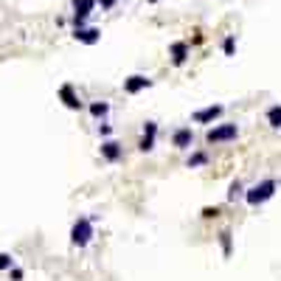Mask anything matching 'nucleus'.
I'll return each instance as SVG.
<instances>
[{
  "label": "nucleus",
  "mask_w": 281,
  "mask_h": 281,
  "mask_svg": "<svg viewBox=\"0 0 281 281\" xmlns=\"http://www.w3.org/2000/svg\"><path fill=\"white\" fill-rule=\"evenodd\" d=\"M90 115L96 121H104L107 115H110V101H90Z\"/></svg>",
  "instance_id": "14"
},
{
  "label": "nucleus",
  "mask_w": 281,
  "mask_h": 281,
  "mask_svg": "<svg viewBox=\"0 0 281 281\" xmlns=\"http://www.w3.org/2000/svg\"><path fill=\"white\" fill-rule=\"evenodd\" d=\"M214 217H220V208H217V205H214V208L205 205V208H202V220H214Z\"/></svg>",
  "instance_id": "20"
},
{
  "label": "nucleus",
  "mask_w": 281,
  "mask_h": 281,
  "mask_svg": "<svg viewBox=\"0 0 281 281\" xmlns=\"http://www.w3.org/2000/svg\"><path fill=\"white\" fill-rule=\"evenodd\" d=\"M98 152H101V158H104L107 163H118V160L124 158V146L118 143V140H113V138L101 140V146H98Z\"/></svg>",
  "instance_id": "9"
},
{
  "label": "nucleus",
  "mask_w": 281,
  "mask_h": 281,
  "mask_svg": "<svg viewBox=\"0 0 281 281\" xmlns=\"http://www.w3.org/2000/svg\"><path fill=\"white\" fill-rule=\"evenodd\" d=\"M96 236V228H93V217H79L70 225V245L73 247H88Z\"/></svg>",
  "instance_id": "1"
},
{
  "label": "nucleus",
  "mask_w": 281,
  "mask_h": 281,
  "mask_svg": "<svg viewBox=\"0 0 281 281\" xmlns=\"http://www.w3.org/2000/svg\"><path fill=\"white\" fill-rule=\"evenodd\" d=\"M222 113H225V107H222V104H208V107H202V110H197V113L191 115V121L194 124H205V127H208V124H214Z\"/></svg>",
  "instance_id": "8"
},
{
  "label": "nucleus",
  "mask_w": 281,
  "mask_h": 281,
  "mask_svg": "<svg viewBox=\"0 0 281 281\" xmlns=\"http://www.w3.org/2000/svg\"><path fill=\"white\" fill-rule=\"evenodd\" d=\"M239 138V127L234 121L225 124H214L205 130V143H231V140Z\"/></svg>",
  "instance_id": "3"
},
{
  "label": "nucleus",
  "mask_w": 281,
  "mask_h": 281,
  "mask_svg": "<svg viewBox=\"0 0 281 281\" xmlns=\"http://www.w3.org/2000/svg\"><path fill=\"white\" fill-rule=\"evenodd\" d=\"M23 276H26V273L20 270L17 264H14V267H11V270H9V279H11V281H23Z\"/></svg>",
  "instance_id": "22"
},
{
  "label": "nucleus",
  "mask_w": 281,
  "mask_h": 281,
  "mask_svg": "<svg viewBox=\"0 0 281 281\" xmlns=\"http://www.w3.org/2000/svg\"><path fill=\"white\" fill-rule=\"evenodd\" d=\"M70 9H73V17L88 20L96 9V0H70Z\"/></svg>",
  "instance_id": "12"
},
{
  "label": "nucleus",
  "mask_w": 281,
  "mask_h": 281,
  "mask_svg": "<svg viewBox=\"0 0 281 281\" xmlns=\"http://www.w3.org/2000/svg\"><path fill=\"white\" fill-rule=\"evenodd\" d=\"M149 3H160V0H149Z\"/></svg>",
  "instance_id": "24"
},
{
  "label": "nucleus",
  "mask_w": 281,
  "mask_h": 281,
  "mask_svg": "<svg viewBox=\"0 0 281 281\" xmlns=\"http://www.w3.org/2000/svg\"><path fill=\"white\" fill-rule=\"evenodd\" d=\"M172 146L180 149V152L191 149V146H194V130H191V127H177V130L172 132Z\"/></svg>",
  "instance_id": "7"
},
{
  "label": "nucleus",
  "mask_w": 281,
  "mask_h": 281,
  "mask_svg": "<svg viewBox=\"0 0 281 281\" xmlns=\"http://www.w3.org/2000/svg\"><path fill=\"white\" fill-rule=\"evenodd\" d=\"M11 267H14V256H11V253H0V270L9 273Z\"/></svg>",
  "instance_id": "19"
},
{
  "label": "nucleus",
  "mask_w": 281,
  "mask_h": 281,
  "mask_svg": "<svg viewBox=\"0 0 281 281\" xmlns=\"http://www.w3.org/2000/svg\"><path fill=\"white\" fill-rule=\"evenodd\" d=\"M208 160H211L208 152H205V149H197V152H191V155L186 158V166H188V169H200V166H205Z\"/></svg>",
  "instance_id": "13"
},
{
  "label": "nucleus",
  "mask_w": 281,
  "mask_h": 281,
  "mask_svg": "<svg viewBox=\"0 0 281 281\" xmlns=\"http://www.w3.org/2000/svg\"><path fill=\"white\" fill-rule=\"evenodd\" d=\"M222 53H225V56H234V53H236V40H234V37H225V40H222Z\"/></svg>",
  "instance_id": "18"
},
{
  "label": "nucleus",
  "mask_w": 281,
  "mask_h": 281,
  "mask_svg": "<svg viewBox=\"0 0 281 281\" xmlns=\"http://www.w3.org/2000/svg\"><path fill=\"white\" fill-rule=\"evenodd\" d=\"M276 191H279V183L276 180H262V183H256V186H250V188H245V202L247 205H262V202H267V200H273L276 197Z\"/></svg>",
  "instance_id": "2"
},
{
  "label": "nucleus",
  "mask_w": 281,
  "mask_h": 281,
  "mask_svg": "<svg viewBox=\"0 0 281 281\" xmlns=\"http://www.w3.org/2000/svg\"><path fill=\"white\" fill-rule=\"evenodd\" d=\"M239 197H245V186H242V180H234L228 186V202H236Z\"/></svg>",
  "instance_id": "16"
},
{
  "label": "nucleus",
  "mask_w": 281,
  "mask_h": 281,
  "mask_svg": "<svg viewBox=\"0 0 281 281\" xmlns=\"http://www.w3.org/2000/svg\"><path fill=\"white\" fill-rule=\"evenodd\" d=\"M169 56H172V65H186L188 62V56H191V45L188 43H183V40H177V43H172L169 45Z\"/></svg>",
  "instance_id": "10"
},
{
  "label": "nucleus",
  "mask_w": 281,
  "mask_h": 281,
  "mask_svg": "<svg viewBox=\"0 0 281 281\" xmlns=\"http://www.w3.org/2000/svg\"><path fill=\"white\" fill-rule=\"evenodd\" d=\"M98 135H101V138H110V135H113V127H110L107 121H101L98 124Z\"/></svg>",
  "instance_id": "21"
},
{
  "label": "nucleus",
  "mask_w": 281,
  "mask_h": 281,
  "mask_svg": "<svg viewBox=\"0 0 281 281\" xmlns=\"http://www.w3.org/2000/svg\"><path fill=\"white\" fill-rule=\"evenodd\" d=\"M56 96H59V101L68 110H82V98H79V93H76V88L70 85V82H65L59 90H56Z\"/></svg>",
  "instance_id": "6"
},
{
  "label": "nucleus",
  "mask_w": 281,
  "mask_h": 281,
  "mask_svg": "<svg viewBox=\"0 0 281 281\" xmlns=\"http://www.w3.org/2000/svg\"><path fill=\"white\" fill-rule=\"evenodd\" d=\"M231 236H234V234H231L228 228H225V231H222V234H220V247H222V256H225V259H228V256H231V242H234V239H231Z\"/></svg>",
  "instance_id": "17"
},
{
  "label": "nucleus",
  "mask_w": 281,
  "mask_h": 281,
  "mask_svg": "<svg viewBox=\"0 0 281 281\" xmlns=\"http://www.w3.org/2000/svg\"><path fill=\"white\" fill-rule=\"evenodd\" d=\"M118 0H96V6H101V11H110Z\"/></svg>",
  "instance_id": "23"
},
{
  "label": "nucleus",
  "mask_w": 281,
  "mask_h": 281,
  "mask_svg": "<svg viewBox=\"0 0 281 281\" xmlns=\"http://www.w3.org/2000/svg\"><path fill=\"white\" fill-rule=\"evenodd\" d=\"M267 124H270L273 130H281V104H273L267 110Z\"/></svg>",
  "instance_id": "15"
},
{
  "label": "nucleus",
  "mask_w": 281,
  "mask_h": 281,
  "mask_svg": "<svg viewBox=\"0 0 281 281\" xmlns=\"http://www.w3.org/2000/svg\"><path fill=\"white\" fill-rule=\"evenodd\" d=\"M149 88H152V79L143 76V73H132V76L124 79V93L127 96H138V93H143V90H149Z\"/></svg>",
  "instance_id": "5"
},
{
  "label": "nucleus",
  "mask_w": 281,
  "mask_h": 281,
  "mask_svg": "<svg viewBox=\"0 0 281 281\" xmlns=\"http://www.w3.org/2000/svg\"><path fill=\"white\" fill-rule=\"evenodd\" d=\"M73 40H76V43H82V45H96L98 40H101V28H96V26L76 28V31H73Z\"/></svg>",
  "instance_id": "11"
},
{
  "label": "nucleus",
  "mask_w": 281,
  "mask_h": 281,
  "mask_svg": "<svg viewBox=\"0 0 281 281\" xmlns=\"http://www.w3.org/2000/svg\"><path fill=\"white\" fill-rule=\"evenodd\" d=\"M158 143V121H146L138 138V152H152Z\"/></svg>",
  "instance_id": "4"
}]
</instances>
